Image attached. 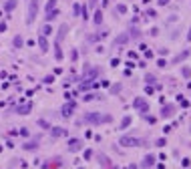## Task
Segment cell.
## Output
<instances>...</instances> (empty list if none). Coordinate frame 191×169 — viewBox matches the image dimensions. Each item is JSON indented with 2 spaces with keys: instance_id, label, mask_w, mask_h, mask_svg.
Masks as SVG:
<instances>
[{
  "instance_id": "obj_1",
  "label": "cell",
  "mask_w": 191,
  "mask_h": 169,
  "mask_svg": "<svg viewBox=\"0 0 191 169\" xmlns=\"http://www.w3.org/2000/svg\"><path fill=\"white\" fill-rule=\"evenodd\" d=\"M111 117L109 115H101V113H86L83 117V123H92V125H99V123H109Z\"/></svg>"
},
{
  "instance_id": "obj_2",
  "label": "cell",
  "mask_w": 191,
  "mask_h": 169,
  "mask_svg": "<svg viewBox=\"0 0 191 169\" xmlns=\"http://www.w3.org/2000/svg\"><path fill=\"white\" fill-rule=\"evenodd\" d=\"M119 145H125V147H139L141 143H139V139H135V137L125 135V137H121V139H119Z\"/></svg>"
},
{
  "instance_id": "obj_3",
  "label": "cell",
  "mask_w": 191,
  "mask_h": 169,
  "mask_svg": "<svg viewBox=\"0 0 191 169\" xmlns=\"http://www.w3.org/2000/svg\"><path fill=\"white\" fill-rule=\"evenodd\" d=\"M36 10H38V0H32V2H30V8H28V18H26L28 24H30L32 18L36 16Z\"/></svg>"
},
{
  "instance_id": "obj_4",
  "label": "cell",
  "mask_w": 191,
  "mask_h": 169,
  "mask_svg": "<svg viewBox=\"0 0 191 169\" xmlns=\"http://www.w3.org/2000/svg\"><path fill=\"white\" fill-rule=\"evenodd\" d=\"M80 149H83V141H80V139H71V141H68V151L77 153Z\"/></svg>"
},
{
  "instance_id": "obj_5",
  "label": "cell",
  "mask_w": 191,
  "mask_h": 169,
  "mask_svg": "<svg viewBox=\"0 0 191 169\" xmlns=\"http://www.w3.org/2000/svg\"><path fill=\"white\" fill-rule=\"evenodd\" d=\"M133 105H135V109H139V111H143V115L147 117V111H149V105H147V103L143 101V99H135V103H133Z\"/></svg>"
},
{
  "instance_id": "obj_6",
  "label": "cell",
  "mask_w": 191,
  "mask_h": 169,
  "mask_svg": "<svg viewBox=\"0 0 191 169\" xmlns=\"http://www.w3.org/2000/svg\"><path fill=\"white\" fill-rule=\"evenodd\" d=\"M173 111H175V107H173V105H167V107L161 111V115H163V117H171V115H173Z\"/></svg>"
},
{
  "instance_id": "obj_7",
  "label": "cell",
  "mask_w": 191,
  "mask_h": 169,
  "mask_svg": "<svg viewBox=\"0 0 191 169\" xmlns=\"http://www.w3.org/2000/svg\"><path fill=\"white\" fill-rule=\"evenodd\" d=\"M153 163H155V157H153V155H147L145 159H143V167L147 169V167H151Z\"/></svg>"
},
{
  "instance_id": "obj_8",
  "label": "cell",
  "mask_w": 191,
  "mask_h": 169,
  "mask_svg": "<svg viewBox=\"0 0 191 169\" xmlns=\"http://www.w3.org/2000/svg\"><path fill=\"white\" fill-rule=\"evenodd\" d=\"M50 133H53L54 137H60V135H65L66 131H65V129H60V127H54V129H50Z\"/></svg>"
},
{
  "instance_id": "obj_9",
  "label": "cell",
  "mask_w": 191,
  "mask_h": 169,
  "mask_svg": "<svg viewBox=\"0 0 191 169\" xmlns=\"http://www.w3.org/2000/svg\"><path fill=\"white\" fill-rule=\"evenodd\" d=\"M28 111H30V105H22V107H18V113H20V115H26Z\"/></svg>"
},
{
  "instance_id": "obj_10",
  "label": "cell",
  "mask_w": 191,
  "mask_h": 169,
  "mask_svg": "<svg viewBox=\"0 0 191 169\" xmlns=\"http://www.w3.org/2000/svg\"><path fill=\"white\" fill-rule=\"evenodd\" d=\"M36 143H38V141H36V139H34V141H28L26 145H24V149H36V147H38Z\"/></svg>"
},
{
  "instance_id": "obj_11",
  "label": "cell",
  "mask_w": 191,
  "mask_h": 169,
  "mask_svg": "<svg viewBox=\"0 0 191 169\" xmlns=\"http://www.w3.org/2000/svg\"><path fill=\"white\" fill-rule=\"evenodd\" d=\"M73 107H74V105H68V107H62V115H65V117H68V115H71V111H73Z\"/></svg>"
},
{
  "instance_id": "obj_12",
  "label": "cell",
  "mask_w": 191,
  "mask_h": 169,
  "mask_svg": "<svg viewBox=\"0 0 191 169\" xmlns=\"http://www.w3.org/2000/svg\"><path fill=\"white\" fill-rule=\"evenodd\" d=\"M129 125H131V117H125V119H123V123H121V129H127Z\"/></svg>"
},
{
  "instance_id": "obj_13",
  "label": "cell",
  "mask_w": 191,
  "mask_h": 169,
  "mask_svg": "<svg viewBox=\"0 0 191 169\" xmlns=\"http://www.w3.org/2000/svg\"><path fill=\"white\" fill-rule=\"evenodd\" d=\"M187 54H189V50H185L183 54H177V56H175V61H173V62H179V61H183V59L187 56Z\"/></svg>"
},
{
  "instance_id": "obj_14",
  "label": "cell",
  "mask_w": 191,
  "mask_h": 169,
  "mask_svg": "<svg viewBox=\"0 0 191 169\" xmlns=\"http://www.w3.org/2000/svg\"><path fill=\"white\" fill-rule=\"evenodd\" d=\"M40 47H42V50H46V48H48V42H46V38H44V36L40 38Z\"/></svg>"
},
{
  "instance_id": "obj_15",
  "label": "cell",
  "mask_w": 191,
  "mask_h": 169,
  "mask_svg": "<svg viewBox=\"0 0 191 169\" xmlns=\"http://www.w3.org/2000/svg\"><path fill=\"white\" fill-rule=\"evenodd\" d=\"M14 47H22V36H16L14 38Z\"/></svg>"
},
{
  "instance_id": "obj_16",
  "label": "cell",
  "mask_w": 191,
  "mask_h": 169,
  "mask_svg": "<svg viewBox=\"0 0 191 169\" xmlns=\"http://www.w3.org/2000/svg\"><path fill=\"white\" fill-rule=\"evenodd\" d=\"M183 77H191V68H189V67L183 68Z\"/></svg>"
},
{
  "instance_id": "obj_17",
  "label": "cell",
  "mask_w": 191,
  "mask_h": 169,
  "mask_svg": "<svg viewBox=\"0 0 191 169\" xmlns=\"http://www.w3.org/2000/svg\"><path fill=\"white\" fill-rule=\"evenodd\" d=\"M50 32H53V30H50L48 26H42V34H44V36H46V34H50Z\"/></svg>"
},
{
  "instance_id": "obj_18",
  "label": "cell",
  "mask_w": 191,
  "mask_h": 169,
  "mask_svg": "<svg viewBox=\"0 0 191 169\" xmlns=\"http://www.w3.org/2000/svg\"><path fill=\"white\" fill-rule=\"evenodd\" d=\"M145 81H147V83H155V77H153V74H147Z\"/></svg>"
},
{
  "instance_id": "obj_19",
  "label": "cell",
  "mask_w": 191,
  "mask_h": 169,
  "mask_svg": "<svg viewBox=\"0 0 191 169\" xmlns=\"http://www.w3.org/2000/svg\"><path fill=\"white\" fill-rule=\"evenodd\" d=\"M95 22H97V24L101 22V12H97V14H95Z\"/></svg>"
},
{
  "instance_id": "obj_20",
  "label": "cell",
  "mask_w": 191,
  "mask_h": 169,
  "mask_svg": "<svg viewBox=\"0 0 191 169\" xmlns=\"http://www.w3.org/2000/svg\"><path fill=\"white\" fill-rule=\"evenodd\" d=\"M159 4H167V0H159Z\"/></svg>"
},
{
  "instance_id": "obj_21",
  "label": "cell",
  "mask_w": 191,
  "mask_h": 169,
  "mask_svg": "<svg viewBox=\"0 0 191 169\" xmlns=\"http://www.w3.org/2000/svg\"><path fill=\"white\" fill-rule=\"evenodd\" d=\"M95 2H97V0H91V6H95Z\"/></svg>"
},
{
  "instance_id": "obj_22",
  "label": "cell",
  "mask_w": 191,
  "mask_h": 169,
  "mask_svg": "<svg viewBox=\"0 0 191 169\" xmlns=\"http://www.w3.org/2000/svg\"><path fill=\"white\" fill-rule=\"evenodd\" d=\"M187 38H189V41H191V32H189V34H187Z\"/></svg>"
}]
</instances>
